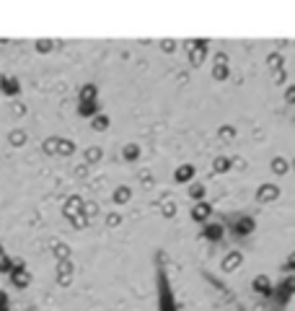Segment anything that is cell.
<instances>
[{"label": "cell", "instance_id": "34", "mask_svg": "<svg viewBox=\"0 0 295 311\" xmlns=\"http://www.w3.org/2000/svg\"><path fill=\"white\" fill-rule=\"evenodd\" d=\"M161 50H163L166 54H173V52H176V42H173V39H163V42H161Z\"/></svg>", "mask_w": 295, "mask_h": 311}, {"label": "cell", "instance_id": "17", "mask_svg": "<svg viewBox=\"0 0 295 311\" xmlns=\"http://www.w3.org/2000/svg\"><path fill=\"white\" fill-rule=\"evenodd\" d=\"M205 239L220 241V239H223V226H220V223H210V226L205 228Z\"/></svg>", "mask_w": 295, "mask_h": 311}, {"label": "cell", "instance_id": "46", "mask_svg": "<svg viewBox=\"0 0 295 311\" xmlns=\"http://www.w3.org/2000/svg\"><path fill=\"white\" fill-rule=\"evenodd\" d=\"M290 169H293V171H295V158H293V163H290Z\"/></svg>", "mask_w": 295, "mask_h": 311}, {"label": "cell", "instance_id": "31", "mask_svg": "<svg viewBox=\"0 0 295 311\" xmlns=\"http://www.w3.org/2000/svg\"><path fill=\"white\" fill-rule=\"evenodd\" d=\"M57 143L60 138H47L44 140V153H57Z\"/></svg>", "mask_w": 295, "mask_h": 311}, {"label": "cell", "instance_id": "45", "mask_svg": "<svg viewBox=\"0 0 295 311\" xmlns=\"http://www.w3.org/2000/svg\"><path fill=\"white\" fill-rule=\"evenodd\" d=\"M140 179L145 181V184H150V174H148V171H140Z\"/></svg>", "mask_w": 295, "mask_h": 311}, {"label": "cell", "instance_id": "23", "mask_svg": "<svg viewBox=\"0 0 295 311\" xmlns=\"http://www.w3.org/2000/svg\"><path fill=\"white\" fill-rule=\"evenodd\" d=\"M176 203H173V200H163V205H161V215L163 218H173V215H176Z\"/></svg>", "mask_w": 295, "mask_h": 311}, {"label": "cell", "instance_id": "37", "mask_svg": "<svg viewBox=\"0 0 295 311\" xmlns=\"http://www.w3.org/2000/svg\"><path fill=\"white\" fill-rule=\"evenodd\" d=\"M285 104H295V86H290L285 91Z\"/></svg>", "mask_w": 295, "mask_h": 311}, {"label": "cell", "instance_id": "44", "mask_svg": "<svg viewBox=\"0 0 295 311\" xmlns=\"http://www.w3.org/2000/svg\"><path fill=\"white\" fill-rule=\"evenodd\" d=\"M75 174H78V177H88V163H83V166H78V169H75Z\"/></svg>", "mask_w": 295, "mask_h": 311}, {"label": "cell", "instance_id": "24", "mask_svg": "<svg viewBox=\"0 0 295 311\" xmlns=\"http://www.w3.org/2000/svg\"><path fill=\"white\" fill-rule=\"evenodd\" d=\"M228 169H230V161L225 158V156H218V158L213 161V171L215 174H225Z\"/></svg>", "mask_w": 295, "mask_h": 311}, {"label": "cell", "instance_id": "1", "mask_svg": "<svg viewBox=\"0 0 295 311\" xmlns=\"http://www.w3.org/2000/svg\"><path fill=\"white\" fill-rule=\"evenodd\" d=\"M158 311H176V301H173L171 296V285H169V280H166L163 272H158Z\"/></svg>", "mask_w": 295, "mask_h": 311}, {"label": "cell", "instance_id": "5", "mask_svg": "<svg viewBox=\"0 0 295 311\" xmlns=\"http://www.w3.org/2000/svg\"><path fill=\"white\" fill-rule=\"evenodd\" d=\"M205 57H207V39H199L197 47L189 52V65L192 68H199L202 62H205Z\"/></svg>", "mask_w": 295, "mask_h": 311}, {"label": "cell", "instance_id": "18", "mask_svg": "<svg viewBox=\"0 0 295 311\" xmlns=\"http://www.w3.org/2000/svg\"><path fill=\"white\" fill-rule=\"evenodd\" d=\"M282 54L280 52H270V54H267V68H270L272 73H277V70H282Z\"/></svg>", "mask_w": 295, "mask_h": 311}, {"label": "cell", "instance_id": "21", "mask_svg": "<svg viewBox=\"0 0 295 311\" xmlns=\"http://www.w3.org/2000/svg\"><path fill=\"white\" fill-rule=\"evenodd\" d=\"M16 264H18V262H11V257H8V254H5V249L0 246V272H8V275H11Z\"/></svg>", "mask_w": 295, "mask_h": 311}, {"label": "cell", "instance_id": "4", "mask_svg": "<svg viewBox=\"0 0 295 311\" xmlns=\"http://www.w3.org/2000/svg\"><path fill=\"white\" fill-rule=\"evenodd\" d=\"M57 283L62 288H68L73 283V259H60V264H57Z\"/></svg>", "mask_w": 295, "mask_h": 311}, {"label": "cell", "instance_id": "15", "mask_svg": "<svg viewBox=\"0 0 295 311\" xmlns=\"http://www.w3.org/2000/svg\"><path fill=\"white\" fill-rule=\"evenodd\" d=\"M122 158L124 161H137V158H140V145H135V143H127L124 145V148H122Z\"/></svg>", "mask_w": 295, "mask_h": 311}, {"label": "cell", "instance_id": "32", "mask_svg": "<svg viewBox=\"0 0 295 311\" xmlns=\"http://www.w3.org/2000/svg\"><path fill=\"white\" fill-rule=\"evenodd\" d=\"M70 223L75 226V228H86V226H88V218L83 215V213H78V215H73V218H70Z\"/></svg>", "mask_w": 295, "mask_h": 311}, {"label": "cell", "instance_id": "40", "mask_svg": "<svg viewBox=\"0 0 295 311\" xmlns=\"http://www.w3.org/2000/svg\"><path fill=\"white\" fill-rule=\"evenodd\" d=\"M215 65H228V54H225V52L215 54Z\"/></svg>", "mask_w": 295, "mask_h": 311}, {"label": "cell", "instance_id": "13", "mask_svg": "<svg viewBox=\"0 0 295 311\" xmlns=\"http://www.w3.org/2000/svg\"><path fill=\"white\" fill-rule=\"evenodd\" d=\"M0 91L8 94V96H16L18 91H21V86H18L16 78H0Z\"/></svg>", "mask_w": 295, "mask_h": 311}, {"label": "cell", "instance_id": "22", "mask_svg": "<svg viewBox=\"0 0 295 311\" xmlns=\"http://www.w3.org/2000/svg\"><path fill=\"white\" fill-rule=\"evenodd\" d=\"M101 156H104V153H101L98 145H91V148L86 151V163H88V166H91V163H98Z\"/></svg>", "mask_w": 295, "mask_h": 311}, {"label": "cell", "instance_id": "20", "mask_svg": "<svg viewBox=\"0 0 295 311\" xmlns=\"http://www.w3.org/2000/svg\"><path fill=\"white\" fill-rule=\"evenodd\" d=\"M96 96H98V88L94 83H86L80 88V102H96Z\"/></svg>", "mask_w": 295, "mask_h": 311}, {"label": "cell", "instance_id": "28", "mask_svg": "<svg viewBox=\"0 0 295 311\" xmlns=\"http://www.w3.org/2000/svg\"><path fill=\"white\" fill-rule=\"evenodd\" d=\"M189 197L197 200V203H199V200H205V187H202V184H192L189 187Z\"/></svg>", "mask_w": 295, "mask_h": 311}, {"label": "cell", "instance_id": "14", "mask_svg": "<svg viewBox=\"0 0 295 311\" xmlns=\"http://www.w3.org/2000/svg\"><path fill=\"white\" fill-rule=\"evenodd\" d=\"M78 114H80V117H88V120H94V117L98 114V104H96V102H80Z\"/></svg>", "mask_w": 295, "mask_h": 311}, {"label": "cell", "instance_id": "2", "mask_svg": "<svg viewBox=\"0 0 295 311\" xmlns=\"http://www.w3.org/2000/svg\"><path fill=\"white\" fill-rule=\"evenodd\" d=\"M11 283L16 288H26V285H31V270H26L21 262L13 267V272H11Z\"/></svg>", "mask_w": 295, "mask_h": 311}, {"label": "cell", "instance_id": "3", "mask_svg": "<svg viewBox=\"0 0 295 311\" xmlns=\"http://www.w3.org/2000/svg\"><path fill=\"white\" fill-rule=\"evenodd\" d=\"M241 264H244V254L241 252H228L223 257V262H220V270L223 272H236Z\"/></svg>", "mask_w": 295, "mask_h": 311}, {"label": "cell", "instance_id": "39", "mask_svg": "<svg viewBox=\"0 0 295 311\" xmlns=\"http://www.w3.org/2000/svg\"><path fill=\"white\" fill-rule=\"evenodd\" d=\"M285 270H288V272H295V252L290 254L288 259H285Z\"/></svg>", "mask_w": 295, "mask_h": 311}, {"label": "cell", "instance_id": "11", "mask_svg": "<svg viewBox=\"0 0 295 311\" xmlns=\"http://www.w3.org/2000/svg\"><path fill=\"white\" fill-rule=\"evenodd\" d=\"M192 177H195V166H192V163H181V166L173 171V179H176L179 184H187V181H192Z\"/></svg>", "mask_w": 295, "mask_h": 311}, {"label": "cell", "instance_id": "35", "mask_svg": "<svg viewBox=\"0 0 295 311\" xmlns=\"http://www.w3.org/2000/svg\"><path fill=\"white\" fill-rule=\"evenodd\" d=\"M11 143H13V145H24V143H26V132H21V130L11 132Z\"/></svg>", "mask_w": 295, "mask_h": 311}, {"label": "cell", "instance_id": "25", "mask_svg": "<svg viewBox=\"0 0 295 311\" xmlns=\"http://www.w3.org/2000/svg\"><path fill=\"white\" fill-rule=\"evenodd\" d=\"M57 153H62V156H73V153H75V143H73V140H62V138H60V143H57Z\"/></svg>", "mask_w": 295, "mask_h": 311}, {"label": "cell", "instance_id": "42", "mask_svg": "<svg viewBox=\"0 0 295 311\" xmlns=\"http://www.w3.org/2000/svg\"><path fill=\"white\" fill-rule=\"evenodd\" d=\"M228 161H230V166H236V169H244V166H246L244 158H228Z\"/></svg>", "mask_w": 295, "mask_h": 311}, {"label": "cell", "instance_id": "27", "mask_svg": "<svg viewBox=\"0 0 295 311\" xmlns=\"http://www.w3.org/2000/svg\"><path fill=\"white\" fill-rule=\"evenodd\" d=\"M213 78L218 80V83L228 80V65H213Z\"/></svg>", "mask_w": 295, "mask_h": 311}, {"label": "cell", "instance_id": "26", "mask_svg": "<svg viewBox=\"0 0 295 311\" xmlns=\"http://www.w3.org/2000/svg\"><path fill=\"white\" fill-rule=\"evenodd\" d=\"M218 138H220V140H236V127L223 125V127L218 130Z\"/></svg>", "mask_w": 295, "mask_h": 311}, {"label": "cell", "instance_id": "19", "mask_svg": "<svg viewBox=\"0 0 295 311\" xmlns=\"http://www.w3.org/2000/svg\"><path fill=\"white\" fill-rule=\"evenodd\" d=\"M109 125H112V122H109V117H106V114H96L94 120H91V127H94L96 132H106V130H109Z\"/></svg>", "mask_w": 295, "mask_h": 311}, {"label": "cell", "instance_id": "8", "mask_svg": "<svg viewBox=\"0 0 295 311\" xmlns=\"http://www.w3.org/2000/svg\"><path fill=\"white\" fill-rule=\"evenodd\" d=\"M130 200H132V187H127V184H119L112 192V203L114 205H127Z\"/></svg>", "mask_w": 295, "mask_h": 311}, {"label": "cell", "instance_id": "9", "mask_svg": "<svg viewBox=\"0 0 295 311\" xmlns=\"http://www.w3.org/2000/svg\"><path fill=\"white\" fill-rule=\"evenodd\" d=\"M251 288H254V293H259V296H272V283L267 275H256L251 280Z\"/></svg>", "mask_w": 295, "mask_h": 311}, {"label": "cell", "instance_id": "29", "mask_svg": "<svg viewBox=\"0 0 295 311\" xmlns=\"http://www.w3.org/2000/svg\"><path fill=\"white\" fill-rule=\"evenodd\" d=\"M54 257L57 259H70V246L68 244H57L54 246Z\"/></svg>", "mask_w": 295, "mask_h": 311}, {"label": "cell", "instance_id": "36", "mask_svg": "<svg viewBox=\"0 0 295 311\" xmlns=\"http://www.w3.org/2000/svg\"><path fill=\"white\" fill-rule=\"evenodd\" d=\"M36 50H39V52H52V50H54V44H52L49 39H42L39 44H36Z\"/></svg>", "mask_w": 295, "mask_h": 311}, {"label": "cell", "instance_id": "7", "mask_svg": "<svg viewBox=\"0 0 295 311\" xmlns=\"http://www.w3.org/2000/svg\"><path fill=\"white\" fill-rule=\"evenodd\" d=\"M213 215V205L210 203H205V200H199V203H195V207H192V218L195 221H207V218Z\"/></svg>", "mask_w": 295, "mask_h": 311}, {"label": "cell", "instance_id": "12", "mask_svg": "<svg viewBox=\"0 0 295 311\" xmlns=\"http://www.w3.org/2000/svg\"><path fill=\"white\" fill-rule=\"evenodd\" d=\"M254 228H256L254 218H238L236 221V236H248Z\"/></svg>", "mask_w": 295, "mask_h": 311}, {"label": "cell", "instance_id": "41", "mask_svg": "<svg viewBox=\"0 0 295 311\" xmlns=\"http://www.w3.org/2000/svg\"><path fill=\"white\" fill-rule=\"evenodd\" d=\"M0 311H11L8 309V296L3 293V290H0Z\"/></svg>", "mask_w": 295, "mask_h": 311}, {"label": "cell", "instance_id": "30", "mask_svg": "<svg viewBox=\"0 0 295 311\" xmlns=\"http://www.w3.org/2000/svg\"><path fill=\"white\" fill-rule=\"evenodd\" d=\"M80 213L91 221V218H94V215L98 213V205H96V203H83V210H80Z\"/></svg>", "mask_w": 295, "mask_h": 311}, {"label": "cell", "instance_id": "16", "mask_svg": "<svg viewBox=\"0 0 295 311\" xmlns=\"http://www.w3.org/2000/svg\"><path fill=\"white\" fill-rule=\"evenodd\" d=\"M270 169H272V174H280V177H282V174H288V171H290V163L285 161L282 156H277V158H272Z\"/></svg>", "mask_w": 295, "mask_h": 311}, {"label": "cell", "instance_id": "33", "mask_svg": "<svg viewBox=\"0 0 295 311\" xmlns=\"http://www.w3.org/2000/svg\"><path fill=\"white\" fill-rule=\"evenodd\" d=\"M119 223H122V215H119V213H114V210H112V213L106 215V226H109V228H117Z\"/></svg>", "mask_w": 295, "mask_h": 311}, {"label": "cell", "instance_id": "6", "mask_svg": "<svg viewBox=\"0 0 295 311\" xmlns=\"http://www.w3.org/2000/svg\"><path fill=\"white\" fill-rule=\"evenodd\" d=\"M280 197V187L277 184H262L256 192V203H274Z\"/></svg>", "mask_w": 295, "mask_h": 311}, {"label": "cell", "instance_id": "43", "mask_svg": "<svg viewBox=\"0 0 295 311\" xmlns=\"http://www.w3.org/2000/svg\"><path fill=\"white\" fill-rule=\"evenodd\" d=\"M197 42H199V39H187V42H184V47H187V52H192V50H195V47H197Z\"/></svg>", "mask_w": 295, "mask_h": 311}, {"label": "cell", "instance_id": "38", "mask_svg": "<svg viewBox=\"0 0 295 311\" xmlns=\"http://www.w3.org/2000/svg\"><path fill=\"white\" fill-rule=\"evenodd\" d=\"M285 78H288V73H285V68L274 73V83H277V86H282V83H285Z\"/></svg>", "mask_w": 295, "mask_h": 311}, {"label": "cell", "instance_id": "10", "mask_svg": "<svg viewBox=\"0 0 295 311\" xmlns=\"http://www.w3.org/2000/svg\"><path fill=\"white\" fill-rule=\"evenodd\" d=\"M80 210H83V200H80L78 195H73V197L65 200V207H62V213H65V218H73V215H78Z\"/></svg>", "mask_w": 295, "mask_h": 311}]
</instances>
